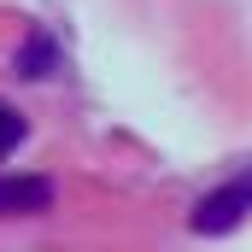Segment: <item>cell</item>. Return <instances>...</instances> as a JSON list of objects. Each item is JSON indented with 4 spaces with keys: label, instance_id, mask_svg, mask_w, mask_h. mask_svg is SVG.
<instances>
[{
    "label": "cell",
    "instance_id": "cell-1",
    "mask_svg": "<svg viewBox=\"0 0 252 252\" xmlns=\"http://www.w3.org/2000/svg\"><path fill=\"white\" fill-rule=\"evenodd\" d=\"M252 211V164L241 170V176H229L223 188H211L199 205L188 211V229L193 235H229V229H241Z\"/></svg>",
    "mask_w": 252,
    "mask_h": 252
},
{
    "label": "cell",
    "instance_id": "cell-2",
    "mask_svg": "<svg viewBox=\"0 0 252 252\" xmlns=\"http://www.w3.org/2000/svg\"><path fill=\"white\" fill-rule=\"evenodd\" d=\"M53 205L47 176H0V217H35Z\"/></svg>",
    "mask_w": 252,
    "mask_h": 252
},
{
    "label": "cell",
    "instance_id": "cell-3",
    "mask_svg": "<svg viewBox=\"0 0 252 252\" xmlns=\"http://www.w3.org/2000/svg\"><path fill=\"white\" fill-rule=\"evenodd\" d=\"M53 64H59V47H53L47 30H35V35L18 47V76H53Z\"/></svg>",
    "mask_w": 252,
    "mask_h": 252
},
{
    "label": "cell",
    "instance_id": "cell-4",
    "mask_svg": "<svg viewBox=\"0 0 252 252\" xmlns=\"http://www.w3.org/2000/svg\"><path fill=\"white\" fill-rule=\"evenodd\" d=\"M18 141H24V118H18V112H12V106L0 100V158H6V153H12Z\"/></svg>",
    "mask_w": 252,
    "mask_h": 252
}]
</instances>
